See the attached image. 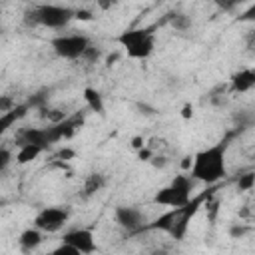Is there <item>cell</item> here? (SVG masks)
<instances>
[{
	"label": "cell",
	"instance_id": "13",
	"mask_svg": "<svg viewBox=\"0 0 255 255\" xmlns=\"http://www.w3.org/2000/svg\"><path fill=\"white\" fill-rule=\"evenodd\" d=\"M84 100H86V104H88V108L92 110V112H96V114H100V116H104L106 114V106H104V100H102V94L96 90V88H84Z\"/></svg>",
	"mask_w": 255,
	"mask_h": 255
},
{
	"label": "cell",
	"instance_id": "22",
	"mask_svg": "<svg viewBox=\"0 0 255 255\" xmlns=\"http://www.w3.org/2000/svg\"><path fill=\"white\" fill-rule=\"evenodd\" d=\"M181 118H183V120L193 118V106H191V104H185V106L181 108Z\"/></svg>",
	"mask_w": 255,
	"mask_h": 255
},
{
	"label": "cell",
	"instance_id": "20",
	"mask_svg": "<svg viewBox=\"0 0 255 255\" xmlns=\"http://www.w3.org/2000/svg\"><path fill=\"white\" fill-rule=\"evenodd\" d=\"M131 147H133L135 151H141V149L147 147V145H145V139H143L141 135H135V137H131Z\"/></svg>",
	"mask_w": 255,
	"mask_h": 255
},
{
	"label": "cell",
	"instance_id": "10",
	"mask_svg": "<svg viewBox=\"0 0 255 255\" xmlns=\"http://www.w3.org/2000/svg\"><path fill=\"white\" fill-rule=\"evenodd\" d=\"M42 241H44V231H40L38 227H28V229H24L20 235H18V245H20V249L24 251V253H32L34 249H38L40 245H42Z\"/></svg>",
	"mask_w": 255,
	"mask_h": 255
},
{
	"label": "cell",
	"instance_id": "1",
	"mask_svg": "<svg viewBox=\"0 0 255 255\" xmlns=\"http://www.w3.org/2000/svg\"><path fill=\"white\" fill-rule=\"evenodd\" d=\"M193 181H201L205 185H213L227 175V143L217 141L201 151H197L191 159V167L187 173Z\"/></svg>",
	"mask_w": 255,
	"mask_h": 255
},
{
	"label": "cell",
	"instance_id": "5",
	"mask_svg": "<svg viewBox=\"0 0 255 255\" xmlns=\"http://www.w3.org/2000/svg\"><path fill=\"white\" fill-rule=\"evenodd\" d=\"M191 185H193V179L185 173H179L153 195V203L169 209L185 207L187 203H191Z\"/></svg>",
	"mask_w": 255,
	"mask_h": 255
},
{
	"label": "cell",
	"instance_id": "3",
	"mask_svg": "<svg viewBox=\"0 0 255 255\" xmlns=\"http://www.w3.org/2000/svg\"><path fill=\"white\" fill-rule=\"evenodd\" d=\"M74 18H76V10H72L68 6H58V4L32 6L24 14V22L28 26H44V28H52V30L66 28Z\"/></svg>",
	"mask_w": 255,
	"mask_h": 255
},
{
	"label": "cell",
	"instance_id": "7",
	"mask_svg": "<svg viewBox=\"0 0 255 255\" xmlns=\"http://www.w3.org/2000/svg\"><path fill=\"white\" fill-rule=\"evenodd\" d=\"M68 219H70V209L68 207L52 205V207H44L36 213L34 227H38L44 233H56L68 223Z\"/></svg>",
	"mask_w": 255,
	"mask_h": 255
},
{
	"label": "cell",
	"instance_id": "17",
	"mask_svg": "<svg viewBox=\"0 0 255 255\" xmlns=\"http://www.w3.org/2000/svg\"><path fill=\"white\" fill-rule=\"evenodd\" d=\"M253 185H255V173H245V175H241L239 181H237V187H239L241 191H247V189H251Z\"/></svg>",
	"mask_w": 255,
	"mask_h": 255
},
{
	"label": "cell",
	"instance_id": "11",
	"mask_svg": "<svg viewBox=\"0 0 255 255\" xmlns=\"http://www.w3.org/2000/svg\"><path fill=\"white\" fill-rule=\"evenodd\" d=\"M229 84H231V90H233V92H239V94L249 92V90L255 86V70L243 68V70L235 72V74L231 76Z\"/></svg>",
	"mask_w": 255,
	"mask_h": 255
},
{
	"label": "cell",
	"instance_id": "9",
	"mask_svg": "<svg viewBox=\"0 0 255 255\" xmlns=\"http://www.w3.org/2000/svg\"><path fill=\"white\" fill-rule=\"evenodd\" d=\"M114 217H116L118 225H120L122 229L129 231V233H133V231H141V229H145V225H147L145 215H143L141 209H137V207L120 205V207H116Z\"/></svg>",
	"mask_w": 255,
	"mask_h": 255
},
{
	"label": "cell",
	"instance_id": "15",
	"mask_svg": "<svg viewBox=\"0 0 255 255\" xmlns=\"http://www.w3.org/2000/svg\"><path fill=\"white\" fill-rule=\"evenodd\" d=\"M104 183H106V179H104L102 173H90L86 177V181H84V193L86 195H94L96 191H100L104 187Z\"/></svg>",
	"mask_w": 255,
	"mask_h": 255
},
{
	"label": "cell",
	"instance_id": "19",
	"mask_svg": "<svg viewBox=\"0 0 255 255\" xmlns=\"http://www.w3.org/2000/svg\"><path fill=\"white\" fill-rule=\"evenodd\" d=\"M10 159H12V151H10L8 147H2V149H0V171H4V169L8 167Z\"/></svg>",
	"mask_w": 255,
	"mask_h": 255
},
{
	"label": "cell",
	"instance_id": "24",
	"mask_svg": "<svg viewBox=\"0 0 255 255\" xmlns=\"http://www.w3.org/2000/svg\"><path fill=\"white\" fill-rule=\"evenodd\" d=\"M76 18L78 20H92V12H88V10H76Z\"/></svg>",
	"mask_w": 255,
	"mask_h": 255
},
{
	"label": "cell",
	"instance_id": "6",
	"mask_svg": "<svg viewBox=\"0 0 255 255\" xmlns=\"http://www.w3.org/2000/svg\"><path fill=\"white\" fill-rule=\"evenodd\" d=\"M50 48L54 50L56 56L64 60H78L86 56L92 44H90V38L84 34H62L50 40Z\"/></svg>",
	"mask_w": 255,
	"mask_h": 255
},
{
	"label": "cell",
	"instance_id": "8",
	"mask_svg": "<svg viewBox=\"0 0 255 255\" xmlns=\"http://www.w3.org/2000/svg\"><path fill=\"white\" fill-rule=\"evenodd\" d=\"M62 243L78 249L82 255H92L94 251H98V243H96L94 231L88 229V227H76V229L66 231L64 237H62Z\"/></svg>",
	"mask_w": 255,
	"mask_h": 255
},
{
	"label": "cell",
	"instance_id": "2",
	"mask_svg": "<svg viewBox=\"0 0 255 255\" xmlns=\"http://www.w3.org/2000/svg\"><path fill=\"white\" fill-rule=\"evenodd\" d=\"M201 199L203 197H197V199H191V203H187L185 207H173V209L165 211L153 223H147L145 229H161L167 235H171L175 241H181L189 229L191 217L197 213V209L201 205Z\"/></svg>",
	"mask_w": 255,
	"mask_h": 255
},
{
	"label": "cell",
	"instance_id": "14",
	"mask_svg": "<svg viewBox=\"0 0 255 255\" xmlns=\"http://www.w3.org/2000/svg\"><path fill=\"white\" fill-rule=\"evenodd\" d=\"M42 151H44V149L38 147V145H30V143H28V145H20V147H18V153H16V163L26 165V163L34 161Z\"/></svg>",
	"mask_w": 255,
	"mask_h": 255
},
{
	"label": "cell",
	"instance_id": "18",
	"mask_svg": "<svg viewBox=\"0 0 255 255\" xmlns=\"http://www.w3.org/2000/svg\"><path fill=\"white\" fill-rule=\"evenodd\" d=\"M48 255H82L78 249H74V247H70V245H66V243H62V245H58L56 249H52Z\"/></svg>",
	"mask_w": 255,
	"mask_h": 255
},
{
	"label": "cell",
	"instance_id": "4",
	"mask_svg": "<svg viewBox=\"0 0 255 255\" xmlns=\"http://www.w3.org/2000/svg\"><path fill=\"white\" fill-rule=\"evenodd\" d=\"M155 26H145V28H131L124 30L116 42L128 52V58L131 60H145L153 54L155 48Z\"/></svg>",
	"mask_w": 255,
	"mask_h": 255
},
{
	"label": "cell",
	"instance_id": "25",
	"mask_svg": "<svg viewBox=\"0 0 255 255\" xmlns=\"http://www.w3.org/2000/svg\"><path fill=\"white\" fill-rule=\"evenodd\" d=\"M251 42H255V32H253V34L249 36V44H251Z\"/></svg>",
	"mask_w": 255,
	"mask_h": 255
},
{
	"label": "cell",
	"instance_id": "16",
	"mask_svg": "<svg viewBox=\"0 0 255 255\" xmlns=\"http://www.w3.org/2000/svg\"><path fill=\"white\" fill-rule=\"evenodd\" d=\"M169 22H171V26H173L175 30H181V32L191 26V20H189L185 14H171Z\"/></svg>",
	"mask_w": 255,
	"mask_h": 255
},
{
	"label": "cell",
	"instance_id": "12",
	"mask_svg": "<svg viewBox=\"0 0 255 255\" xmlns=\"http://www.w3.org/2000/svg\"><path fill=\"white\" fill-rule=\"evenodd\" d=\"M26 112H28V104H20V106H14V108H10L6 114H2L0 116V133H4L16 120H20V118H24L26 116Z\"/></svg>",
	"mask_w": 255,
	"mask_h": 255
},
{
	"label": "cell",
	"instance_id": "23",
	"mask_svg": "<svg viewBox=\"0 0 255 255\" xmlns=\"http://www.w3.org/2000/svg\"><path fill=\"white\" fill-rule=\"evenodd\" d=\"M239 20H243V22H247V20H255V4L249 8V10H245L243 14H241V18Z\"/></svg>",
	"mask_w": 255,
	"mask_h": 255
},
{
	"label": "cell",
	"instance_id": "21",
	"mask_svg": "<svg viewBox=\"0 0 255 255\" xmlns=\"http://www.w3.org/2000/svg\"><path fill=\"white\" fill-rule=\"evenodd\" d=\"M137 157H139L141 161H149V159H153V151H151L149 147H143L141 151H137Z\"/></svg>",
	"mask_w": 255,
	"mask_h": 255
}]
</instances>
